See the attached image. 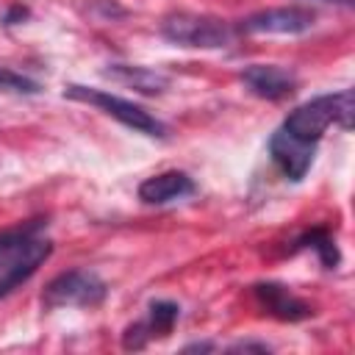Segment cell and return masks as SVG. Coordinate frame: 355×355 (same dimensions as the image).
<instances>
[{"label": "cell", "instance_id": "1", "mask_svg": "<svg viewBox=\"0 0 355 355\" xmlns=\"http://www.w3.org/2000/svg\"><path fill=\"white\" fill-rule=\"evenodd\" d=\"M352 114H355V97H352L349 89H344V92L322 94V97H313V100L297 105L286 116L283 130H288L291 136H297L302 141L316 144L330 125H341L344 130H349L352 128Z\"/></svg>", "mask_w": 355, "mask_h": 355}, {"label": "cell", "instance_id": "2", "mask_svg": "<svg viewBox=\"0 0 355 355\" xmlns=\"http://www.w3.org/2000/svg\"><path fill=\"white\" fill-rule=\"evenodd\" d=\"M64 97L97 105V108L105 111L108 116L119 119L125 128H133L136 133L155 136V139L166 136V125H164L158 116H153L147 108L136 105L133 100H122V97H116V94H108V92H103V89H89V86H80V83H69V86L64 89Z\"/></svg>", "mask_w": 355, "mask_h": 355}, {"label": "cell", "instance_id": "3", "mask_svg": "<svg viewBox=\"0 0 355 355\" xmlns=\"http://www.w3.org/2000/svg\"><path fill=\"white\" fill-rule=\"evenodd\" d=\"M161 36L169 39L172 44H180V47L219 50V47H227L233 31H230L227 22H222L216 17L178 11V14H169L161 22Z\"/></svg>", "mask_w": 355, "mask_h": 355}, {"label": "cell", "instance_id": "4", "mask_svg": "<svg viewBox=\"0 0 355 355\" xmlns=\"http://www.w3.org/2000/svg\"><path fill=\"white\" fill-rule=\"evenodd\" d=\"M105 294L108 288L100 280V275L89 269H69L44 286L42 305L50 311L53 308H94L105 300Z\"/></svg>", "mask_w": 355, "mask_h": 355}, {"label": "cell", "instance_id": "5", "mask_svg": "<svg viewBox=\"0 0 355 355\" xmlns=\"http://www.w3.org/2000/svg\"><path fill=\"white\" fill-rule=\"evenodd\" d=\"M316 14L302 6H277V8H263L241 19L239 31L241 33H277V36H300L313 28Z\"/></svg>", "mask_w": 355, "mask_h": 355}, {"label": "cell", "instance_id": "6", "mask_svg": "<svg viewBox=\"0 0 355 355\" xmlns=\"http://www.w3.org/2000/svg\"><path fill=\"white\" fill-rule=\"evenodd\" d=\"M313 153L316 144L313 141H302L297 136H291L288 130H275L269 139V155L275 161V166L288 178V180H302L313 164Z\"/></svg>", "mask_w": 355, "mask_h": 355}, {"label": "cell", "instance_id": "7", "mask_svg": "<svg viewBox=\"0 0 355 355\" xmlns=\"http://www.w3.org/2000/svg\"><path fill=\"white\" fill-rule=\"evenodd\" d=\"M244 86L263 100H286L297 89V75L277 64H250L241 69Z\"/></svg>", "mask_w": 355, "mask_h": 355}, {"label": "cell", "instance_id": "8", "mask_svg": "<svg viewBox=\"0 0 355 355\" xmlns=\"http://www.w3.org/2000/svg\"><path fill=\"white\" fill-rule=\"evenodd\" d=\"M252 291H255L258 302L266 308V313L280 322H302V319L313 316V308L280 283H258Z\"/></svg>", "mask_w": 355, "mask_h": 355}, {"label": "cell", "instance_id": "9", "mask_svg": "<svg viewBox=\"0 0 355 355\" xmlns=\"http://www.w3.org/2000/svg\"><path fill=\"white\" fill-rule=\"evenodd\" d=\"M189 194H194V180L178 169L158 172V175L141 180V186H139V200L147 205H166V202L183 200Z\"/></svg>", "mask_w": 355, "mask_h": 355}, {"label": "cell", "instance_id": "10", "mask_svg": "<svg viewBox=\"0 0 355 355\" xmlns=\"http://www.w3.org/2000/svg\"><path fill=\"white\" fill-rule=\"evenodd\" d=\"M50 252H53V244L47 241V239H33L28 247H25V252L14 261V263H8L3 272H0V297H6V294H11L19 283H25L47 258H50Z\"/></svg>", "mask_w": 355, "mask_h": 355}, {"label": "cell", "instance_id": "11", "mask_svg": "<svg viewBox=\"0 0 355 355\" xmlns=\"http://www.w3.org/2000/svg\"><path fill=\"white\" fill-rule=\"evenodd\" d=\"M103 75L122 86H130L141 94H161L169 86V78L164 72H155L150 67H136V64H108L103 69Z\"/></svg>", "mask_w": 355, "mask_h": 355}, {"label": "cell", "instance_id": "12", "mask_svg": "<svg viewBox=\"0 0 355 355\" xmlns=\"http://www.w3.org/2000/svg\"><path fill=\"white\" fill-rule=\"evenodd\" d=\"M42 227H44V219H31L25 225L0 230V269H6L8 263H14L25 252V247L39 236Z\"/></svg>", "mask_w": 355, "mask_h": 355}, {"label": "cell", "instance_id": "13", "mask_svg": "<svg viewBox=\"0 0 355 355\" xmlns=\"http://www.w3.org/2000/svg\"><path fill=\"white\" fill-rule=\"evenodd\" d=\"M178 316H180L178 302H172V300H155V302H150V319L144 324H147L150 336H166L175 327Z\"/></svg>", "mask_w": 355, "mask_h": 355}, {"label": "cell", "instance_id": "14", "mask_svg": "<svg viewBox=\"0 0 355 355\" xmlns=\"http://www.w3.org/2000/svg\"><path fill=\"white\" fill-rule=\"evenodd\" d=\"M300 247H313L327 269H333V266L338 263V258H341V255H338V247H336V241H333V236H330L327 230H322V227L311 230V233L300 241Z\"/></svg>", "mask_w": 355, "mask_h": 355}, {"label": "cell", "instance_id": "15", "mask_svg": "<svg viewBox=\"0 0 355 355\" xmlns=\"http://www.w3.org/2000/svg\"><path fill=\"white\" fill-rule=\"evenodd\" d=\"M0 92H14V94H36L39 92V83L19 75V72H11V69H0Z\"/></svg>", "mask_w": 355, "mask_h": 355}, {"label": "cell", "instance_id": "16", "mask_svg": "<svg viewBox=\"0 0 355 355\" xmlns=\"http://www.w3.org/2000/svg\"><path fill=\"white\" fill-rule=\"evenodd\" d=\"M150 338H153V336H150L147 324H144V322H136V324H130V327L125 330V336H122V347H125V349H141Z\"/></svg>", "mask_w": 355, "mask_h": 355}, {"label": "cell", "instance_id": "17", "mask_svg": "<svg viewBox=\"0 0 355 355\" xmlns=\"http://www.w3.org/2000/svg\"><path fill=\"white\" fill-rule=\"evenodd\" d=\"M269 352V347L266 344H255V341H241V344H233L230 347V352Z\"/></svg>", "mask_w": 355, "mask_h": 355}, {"label": "cell", "instance_id": "18", "mask_svg": "<svg viewBox=\"0 0 355 355\" xmlns=\"http://www.w3.org/2000/svg\"><path fill=\"white\" fill-rule=\"evenodd\" d=\"M205 349H214V344H189V347H183V352H205Z\"/></svg>", "mask_w": 355, "mask_h": 355}, {"label": "cell", "instance_id": "19", "mask_svg": "<svg viewBox=\"0 0 355 355\" xmlns=\"http://www.w3.org/2000/svg\"><path fill=\"white\" fill-rule=\"evenodd\" d=\"M333 3V0H330ZM338 3H344V6H352V0H338Z\"/></svg>", "mask_w": 355, "mask_h": 355}]
</instances>
